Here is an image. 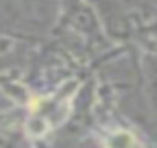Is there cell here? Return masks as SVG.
Here are the masks:
<instances>
[{
    "mask_svg": "<svg viewBox=\"0 0 157 148\" xmlns=\"http://www.w3.org/2000/svg\"><path fill=\"white\" fill-rule=\"evenodd\" d=\"M133 146V139L122 131V133H117L109 139V148H131Z\"/></svg>",
    "mask_w": 157,
    "mask_h": 148,
    "instance_id": "cell-1",
    "label": "cell"
}]
</instances>
